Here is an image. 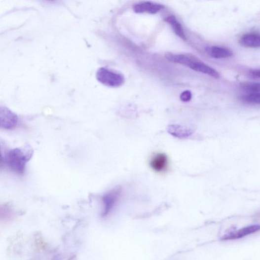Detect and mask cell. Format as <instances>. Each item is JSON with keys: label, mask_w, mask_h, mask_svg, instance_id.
Returning a JSON list of instances; mask_svg holds the SVG:
<instances>
[{"label": "cell", "mask_w": 260, "mask_h": 260, "mask_svg": "<svg viewBox=\"0 0 260 260\" xmlns=\"http://www.w3.org/2000/svg\"><path fill=\"white\" fill-rule=\"evenodd\" d=\"M33 150L29 145L8 150L2 155V162L17 175H24L27 163L32 158Z\"/></svg>", "instance_id": "obj_1"}, {"label": "cell", "mask_w": 260, "mask_h": 260, "mask_svg": "<svg viewBox=\"0 0 260 260\" xmlns=\"http://www.w3.org/2000/svg\"><path fill=\"white\" fill-rule=\"evenodd\" d=\"M97 80L103 85L111 88H117L125 82L124 76L106 67L100 68L96 74Z\"/></svg>", "instance_id": "obj_2"}, {"label": "cell", "mask_w": 260, "mask_h": 260, "mask_svg": "<svg viewBox=\"0 0 260 260\" xmlns=\"http://www.w3.org/2000/svg\"><path fill=\"white\" fill-rule=\"evenodd\" d=\"M122 188L117 186L110 190L102 197L103 210L102 217L106 218L111 214L117 204L122 194Z\"/></svg>", "instance_id": "obj_3"}, {"label": "cell", "mask_w": 260, "mask_h": 260, "mask_svg": "<svg viewBox=\"0 0 260 260\" xmlns=\"http://www.w3.org/2000/svg\"><path fill=\"white\" fill-rule=\"evenodd\" d=\"M18 117L11 111L6 108H1L0 110V128L6 130L14 129L18 123Z\"/></svg>", "instance_id": "obj_4"}, {"label": "cell", "mask_w": 260, "mask_h": 260, "mask_svg": "<svg viewBox=\"0 0 260 260\" xmlns=\"http://www.w3.org/2000/svg\"><path fill=\"white\" fill-rule=\"evenodd\" d=\"M166 58L173 63L180 64L187 67H191L199 59L191 54H173L167 53Z\"/></svg>", "instance_id": "obj_5"}, {"label": "cell", "mask_w": 260, "mask_h": 260, "mask_svg": "<svg viewBox=\"0 0 260 260\" xmlns=\"http://www.w3.org/2000/svg\"><path fill=\"white\" fill-rule=\"evenodd\" d=\"M150 166L155 172H165L169 166V160L167 155L162 152L156 153L150 160Z\"/></svg>", "instance_id": "obj_6"}, {"label": "cell", "mask_w": 260, "mask_h": 260, "mask_svg": "<svg viewBox=\"0 0 260 260\" xmlns=\"http://www.w3.org/2000/svg\"><path fill=\"white\" fill-rule=\"evenodd\" d=\"M260 230V225L254 224L247 226L237 231L231 232L228 234L225 235L223 240H233L241 238L247 235L254 233Z\"/></svg>", "instance_id": "obj_7"}, {"label": "cell", "mask_w": 260, "mask_h": 260, "mask_svg": "<svg viewBox=\"0 0 260 260\" xmlns=\"http://www.w3.org/2000/svg\"><path fill=\"white\" fill-rule=\"evenodd\" d=\"M164 6L161 4L154 3L150 2H143L135 4L133 6V10L137 13H148L155 14L161 10Z\"/></svg>", "instance_id": "obj_8"}, {"label": "cell", "mask_w": 260, "mask_h": 260, "mask_svg": "<svg viewBox=\"0 0 260 260\" xmlns=\"http://www.w3.org/2000/svg\"><path fill=\"white\" fill-rule=\"evenodd\" d=\"M240 44L249 48L260 47V34L251 33L244 35L239 40Z\"/></svg>", "instance_id": "obj_9"}, {"label": "cell", "mask_w": 260, "mask_h": 260, "mask_svg": "<svg viewBox=\"0 0 260 260\" xmlns=\"http://www.w3.org/2000/svg\"><path fill=\"white\" fill-rule=\"evenodd\" d=\"M167 131L172 136L179 138L188 137L193 133L192 129L179 125H169L167 128Z\"/></svg>", "instance_id": "obj_10"}, {"label": "cell", "mask_w": 260, "mask_h": 260, "mask_svg": "<svg viewBox=\"0 0 260 260\" xmlns=\"http://www.w3.org/2000/svg\"><path fill=\"white\" fill-rule=\"evenodd\" d=\"M207 53L210 56L216 59L228 58L232 56V52L228 48L211 46L206 48Z\"/></svg>", "instance_id": "obj_11"}, {"label": "cell", "mask_w": 260, "mask_h": 260, "mask_svg": "<svg viewBox=\"0 0 260 260\" xmlns=\"http://www.w3.org/2000/svg\"><path fill=\"white\" fill-rule=\"evenodd\" d=\"M190 69L216 78H219L220 77L219 74L214 68L203 63L200 60H198Z\"/></svg>", "instance_id": "obj_12"}, {"label": "cell", "mask_w": 260, "mask_h": 260, "mask_svg": "<svg viewBox=\"0 0 260 260\" xmlns=\"http://www.w3.org/2000/svg\"><path fill=\"white\" fill-rule=\"evenodd\" d=\"M165 21L171 26L172 30L177 36L183 40H187L185 31L182 24L178 22L174 15H169L166 17Z\"/></svg>", "instance_id": "obj_13"}, {"label": "cell", "mask_w": 260, "mask_h": 260, "mask_svg": "<svg viewBox=\"0 0 260 260\" xmlns=\"http://www.w3.org/2000/svg\"><path fill=\"white\" fill-rule=\"evenodd\" d=\"M241 100L251 105H260V93H250L241 97Z\"/></svg>", "instance_id": "obj_14"}, {"label": "cell", "mask_w": 260, "mask_h": 260, "mask_svg": "<svg viewBox=\"0 0 260 260\" xmlns=\"http://www.w3.org/2000/svg\"><path fill=\"white\" fill-rule=\"evenodd\" d=\"M245 90L250 92V93H260V83H247L242 85Z\"/></svg>", "instance_id": "obj_15"}, {"label": "cell", "mask_w": 260, "mask_h": 260, "mask_svg": "<svg viewBox=\"0 0 260 260\" xmlns=\"http://www.w3.org/2000/svg\"><path fill=\"white\" fill-rule=\"evenodd\" d=\"M192 97V93L189 91H186L182 93L180 96L181 100L185 102H189Z\"/></svg>", "instance_id": "obj_16"}, {"label": "cell", "mask_w": 260, "mask_h": 260, "mask_svg": "<svg viewBox=\"0 0 260 260\" xmlns=\"http://www.w3.org/2000/svg\"><path fill=\"white\" fill-rule=\"evenodd\" d=\"M250 74L253 78H260V69L251 72Z\"/></svg>", "instance_id": "obj_17"}]
</instances>
